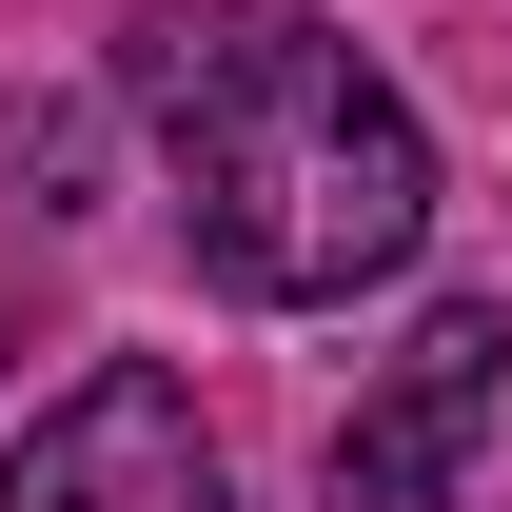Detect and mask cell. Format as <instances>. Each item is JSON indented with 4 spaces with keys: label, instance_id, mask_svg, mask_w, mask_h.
<instances>
[{
    "label": "cell",
    "instance_id": "cell-1",
    "mask_svg": "<svg viewBox=\"0 0 512 512\" xmlns=\"http://www.w3.org/2000/svg\"><path fill=\"white\" fill-rule=\"evenodd\" d=\"M119 99L158 119L178 158V237L217 296H276V316H316V296H375L394 256L434 237V138L394 99L335 20L296 0H158L119 40Z\"/></svg>",
    "mask_w": 512,
    "mask_h": 512
},
{
    "label": "cell",
    "instance_id": "cell-2",
    "mask_svg": "<svg viewBox=\"0 0 512 512\" xmlns=\"http://www.w3.org/2000/svg\"><path fill=\"white\" fill-rule=\"evenodd\" d=\"M493 434H512V316L493 296H434L394 335V375L335 414V512H473Z\"/></svg>",
    "mask_w": 512,
    "mask_h": 512
},
{
    "label": "cell",
    "instance_id": "cell-3",
    "mask_svg": "<svg viewBox=\"0 0 512 512\" xmlns=\"http://www.w3.org/2000/svg\"><path fill=\"white\" fill-rule=\"evenodd\" d=\"M0 512H237V473H217V434H197V394L158 375V355H99V375L20 434Z\"/></svg>",
    "mask_w": 512,
    "mask_h": 512
}]
</instances>
